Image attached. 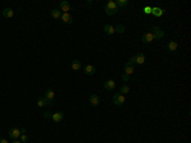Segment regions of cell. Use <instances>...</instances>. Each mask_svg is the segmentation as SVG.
<instances>
[{"mask_svg":"<svg viewBox=\"0 0 191 143\" xmlns=\"http://www.w3.org/2000/svg\"><path fill=\"white\" fill-rule=\"evenodd\" d=\"M117 10H119V8H117V5H116V1H112V0L108 1L106 8H105V12L107 16H113V14H116Z\"/></svg>","mask_w":191,"mask_h":143,"instance_id":"1","label":"cell"},{"mask_svg":"<svg viewBox=\"0 0 191 143\" xmlns=\"http://www.w3.org/2000/svg\"><path fill=\"white\" fill-rule=\"evenodd\" d=\"M112 102L116 106H121L122 104L125 102V96H124V95H121V93H115L113 97H112Z\"/></svg>","mask_w":191,"mask_h":143,"instance_id":"2","label":"cell"},{"mask_svg":"<svg viewBox=\"0 0 191 143\" xmlns=\"http://www.w3.org/2000/svg\"><path fill=\"white\" fill-rule=\"evenodd\" d=\"M152 31H153V32H152L153 36H154V40H161V38H163L164 32H163L158 26H153Z\"/></svg>","mask_w":191,"mask_h":143,"instance_id":"3","label":"cell"},{"mask_svg":"<svg viewBox=\"0 0 191 143\" xmlns=\"http://www.w3.org/2000/svg\"><path fill=\"white\" fill-rule=\"evenodd\" d=\"M45 98H46V101H47V105H52L54 98H55V92L52 91V89H47V91L45 92Z\"/></svg>","mask_w":191,"mask_h":143,"instance_id":"4","label":"cell"},{"mask_svg":"<svg viewBox=\"0 0 191 143\" xmlns=\"http://www.w3.org/2000/svg\"><path fill=\"white\" fill-rule=\"evenodd\" d=\"M142 41L144 44H151L154 41V36H153L152 32H145V33H143V36H142Z\"/></svg>","mask_w":191,"mask_h":143,"instance_id":"5","label":"cell"},{"mask_svg":"<svg viewBox=\"0 0 191 143\" xmlns=\"http://www.w3.org/2000/svg\"><path fill=\"white\" fill-rule=\"evenodd\" d=\"M20 134H22V132H20V129H18V128H10L9 130V136L11 139H17L20 137Z\"/></svg>","mask_w":191,"mask_h":143,"instance_id":"6","label":"cell"},{"mask_svg":"<svg viewBox=\"0 0 191 143\" xmlns=\"http://www.w3.org/2000/svg\"><path fill=\"white\" fill-rule=\"evenodd\" d=\"M89 102H90V105H92V106H98L99 102H101V100H99V96H98V95H96V93L90 95Z\"/></svg>","mask_w":191,"mask_h":143,"instance_id":"7","label":"cell"},{"mask_svg":"<svg viewBox=\"0 0 191 143\" xmlns=\"http://www.w3.org/2000/svg\"><path fill=\"white\" fill-rule=\"evenodd\" d=\"M51 119H52L54 123H60V121L64 119V114H63V112H60V111L54 112V114L51 115Z\"/></svg>","mask_w":191,"mask_h":143,"instance_id":"8","label":"cell"},{"mask_svg":"<svg viewBox=\"0 0 191 143\" xmlns=\"http://www.w3.org/2000/svg\"><path fill=\"white\" fill-rule=\"evenodd\" d=\"M103 87L105 89H107V91H113L115 87H116V83H115V80H106L103 83Z\"/></svg>","mask_w":191,"mask_h":143,"instance_id":"9","label":"cell"},{"mask_svg":"<svg viewBox=\"0 0 191 143\" xmlns=\"http://www.w3.org/2000/svg\"><path fill=\"white\" fill-rule=\"evenodd\" d=\"M70 9H72V7H70V4L66 0H63L60 3V10H63V13H69Z\"/></svg>","mask_w":191,"mask_h":143,"instance_id":"10","label":"cell"},{"mask_svg":"<svg viewBox=\"0 0 191 143\" xmlns=\"http://www.w3.org/2000/svg\"><path fill=\"white\" fill-rule=\"evenodd\" d=\"M84 73L87 74V76H93V74L96 73V68L93 67V65H90V64H87L86 67H84Z\"/></svg>","mask_w":191,"mask_h":143,"instance_id":"11","label":"cell"},{"mask_svg":"<svg viewBox=\"0 0 191 143\" xmlns=\"http://www.w3.org/2000/svg\"><path fill=\"white\" fill-rule=\"evenodd\" d=\"M177 47H178L177 41H169L168 45H167V49H168V51H171V52L177 51Z\"/></svg>","mask_w":191,"mask_h":143,"instance_id":"12","label":"cell"},{"mask_svg":"<svg viewBox=\"0 0 191 143\" xmlns=\"http://www.w3.org/2000/svg\"><path fill=\"white\" fill-rule=\"evenodd\" d=\"M163 13H164V10L162 8H159V7H154V8H152V14L153 16H155V17H162L163 16Z\"/></svg>","mask_w":191,"mask_h":143,"instance_id":"13","label":"cell"},{"mask_svg":"<svg viewBox=\"0 0 191 143\" xmlns=\"http://www.w3.org/2000/svg\"><path fill=\"white\" fill-rule=\"evenodd\" d=\"M61 20H63L64 23H66V25H70V23L73 22V17L70 16L69 13H63L61 14Z\"/></svg>","mask_w":191,"mask_h":143,"instance_id":"14","label":"cell"},{"mask_svg":"<svg viewBox=\"0 0 191 143\" xmlns=\"http://www.w3.org/2000/svg\"><path fill=\"white\" fill-rule=\"evenodd\" d=\"M135 61H136V64H144L145 63V56H144V54L143 52H139V54H136L135 55Z\"/></svg>","mask_w":191,"mask_h":143,"instance_id":"15","label":"cell"},{"mask_svg":"<svg viewBox=\"0 0 191 143\" xmlns=\"http://www.w3.org/2000/svg\"><path fill=\"white\" fill-rule=\"evenodd\" d=\"M3 16L10 19V18H13V16H14V10L11 8H5L4 10H3Z\"/></svg>","mask_w":191,"mask_h":143,"instance_id":"16","label":"cell"},{"mask_svg":"<svg viewBox=\"0 0 191 143\" xmlns=\"http://www.w3.org/2000/svg\"><path fill=\"white\" fill-rule=\"evenodd\" d=\"M134 73V65H131L130 63H125V74H128V76H131V74Z\"/></svg>","mask_w":191,"mask_h":143,"instance_id":"17","label":"cell"},{"mask_svg":"<svg viewBox=\"0 0 191 143\" xmlns=\"http://www.w3.org/2000/svg\"><path fill=\"white\" fill-rule=\"evenodd\" d=\"M72 69L75 70V72L80 70V69H82V61H79V60H73V61H72Z\"/></svg>","mask_w":191,"mask_h":143,"instance_id":"18","label":"cell"},{"mask_svg":"<svg viewBox=\"0 0 191 143\" xmlns=\"http://www.w3.org/2000/svg\"><path fill=\"white\" fill-rule=\"evenodd\" d=\"M103 31L107 35H113L115 33V27L111 26V25H105L103 26Z\"/></svg>","mask_w":191,"mask_h":143,"instance_id":"19","label":"cell"},{"mask_svg":"<svg viewBox=\"0 0 191 143\" xmlns=\"http://www.w3.org/2000/svg\"><path fill=\"white\" fill-rule=\"evenodd\" d=\"M51 17L54 19H60L61 18V10L60 9H52L51 10Z\"/></svg>","mask_w":191,"mask_h":143,"instance_id":"20","label":"cell"},{"mask_svg":"<svg viewBox=\"0 0 191 143\" xmlns=\"http://www.w3.org/2000/svg\"><path fill=\"white\" fill-rule=\"evenodd\" d=\"M20 132H22V134H20V142H22V143H27L28 142V136L26 134V129H22Z\"/></svg>","mask_w":191,"mask_h":143,"instance_id":"21","label":"cell"},{"mask_svg":"<svg viewBox=\"0 0 191 143\" xmlns=\"http://www.w3.org/2000/svg\"><path fill=\"white\" fill-rule=\"evenodd\" d=\"M37 105H38V107H43V106L47 105V101H46L45 97H40L37 101Z\"/></svg>","mask_w":191,"mask_h":143,"instance_id":"22","label":"cell"},{"mask_svg":"<svg viewBox=\"0 0 191 143\" xmlns=\"http://www.w3.org/2000/svg\"><path fill=\"white\" fill-rule=\"evenodd\" d=\"M128 4H129L128 0H117V1H116L117 8H124V7H126Z\"/></svg>","mask_w":191,"mask_h":143,"instance_id":"23","label":"cell"},{"mask_svg":"<svg viewBox=\"0 0 191 143\" xmlns=\"http://www.w3.org/2000/svg\"><path fill=\"white\" fill-rule=\"evenodd\" d=\"M120 92H121V95H125L126 93H129V92H130V87H129V86H126V84H124V86H121V88H120Z\"/></svg>","mask_w":191,"mask_h":143,"instance_id":"24","label":"cell"},{"mask_svg":"<svg viewBox=\"0 0 191 143\" xmlns=\"http://www.w3.org/2000/svg\"><path fill=\"white\" fill-rule=\"evenodd\" d=\"M115 32H117V33H124L125 32V27L122 25H117L115 27Z\"/></svg>","mask_w":191,"mask_h":143,"instance_id":"25","label":"cell"},{"mask_svg":"<svg viewBox=\"0 0 191 143\" xmlns=\"http://www.w3.org/2000/svg\"><path fill=\"white\" fill-rule=\"evenodd\" d=\"M144 13H145V14H152V7H145V8H144Z\"/></svg>","mask_w":191,"mask_h":143,"instance_id":"26","label":"cell"},{"mask_svg":"<svg viewBox=\"0 0 191 143\" xmlns=\"http://www.w3.org/2000/svg\"><path fill=\"white\" fill-rule=\"evenodd\" d=\"M129 63H130L131 65L136 64V61H135V55H134V56H131V58H130V60H129Z\"/></svg>","mask_w":191,"mask_h":143,"instance_id":"27","label":"cell"},{"mask_svg":"<svg viewBox=\"0 0 191 143\" xmlns=\"http://www.w3.org/2000/svg\"><path fill=\"white\" fill-rule=\"evenodd\" d=\"M129 77H130V76H128V74H122V80H125V82H128V80H129Z\"/></svg>","mask_w":191,"mask_h":143,"instance_id":"28","label":"cell"},{"mask_svg":"<svg viewBox=\"0 0 191 143\" xmlns=\"http://www.w3.org/2000/svg\"><path fill=\"white\" fill-rule=\"evenodd\" d=\"M0 143H9V142H8V141H7V139H4V138H1V139H0Z\"/></svg>","mask_w":191,"mask_h":143,"instance_id":"29","label":"cell"},{"mask_svg":"<svg viewBox=\"0 0 191 143\" xmlns=\"http://www.w3.org/2000/svg\"><path fill=\"white\" fill-rule=\"evenodd\" d=\"M11 143H22V142H20V141H18V139H14V141L11 142Z\"/></svg>","mask_w":191,"mask_h":143,"instance_id":"30","label":"cell"},{"mask_svg":"<svg viewBox=\"0 0 191 143\" xmlns=\"http://www.w3.org/2000/svg\"><path fill=\"white\" fill-rule=\"evenodd\" d=\"M0 139H1V138H0Z\"/></svg>","mask_w":191,"mask_h":143,"instance_id":"31","label":"cell"}]
</instances>
